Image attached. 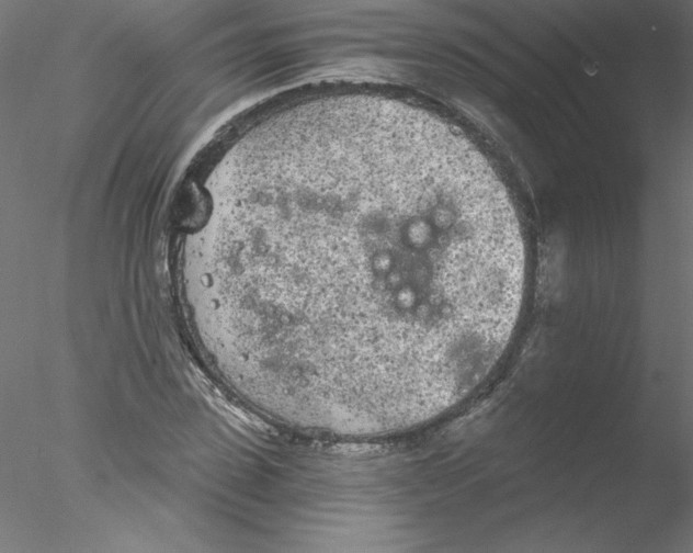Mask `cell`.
I'll return each mask as SVG.
<instances>
[{
    "label": "cell",
    "mask_w": 693,
    "mask_h": 553,
    "mask_svg": "<svg viewBox=\"0 0 693 553\" xmlns=\"http://www.w3.org/2000/svg\"><path fill=\"white\" fill-rule=\"evenodd\" d=\"M487 160L413 106H343L264 138L214 206L197 304L225 374L273 421L375 438L495 370L527 285Z\"/></svg>",
    "instance_id": "cell-1"
}]
</instances>
